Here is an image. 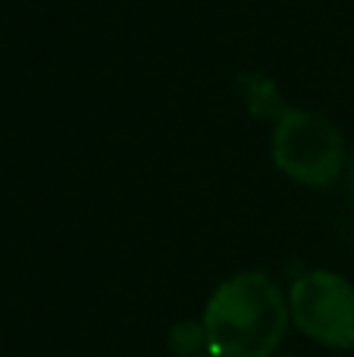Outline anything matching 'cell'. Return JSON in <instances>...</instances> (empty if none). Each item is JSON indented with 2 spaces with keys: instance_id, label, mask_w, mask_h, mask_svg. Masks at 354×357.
Instances as JSON below:
<instances>
[{
  "instance_id": "6da1fadb",
  "label": "cell",
  "mask_w": 354,
  "mask_h": 357,
  "mask_svg": "<svg viewBox=\"0 0 354 357\" xmlns=\"http://www.w3.org/2000/svg\"><path fill=\"white\" fill-rule=\"evenodd\" d=\"M288 301L267 273H236L207 298L201 326L213 357H273L288 326Z\"/></svg>"
},
{
  "instance_id": "7a4b0ae2",
  "label": "cell",
  "mask_w": 354,
  "mask_h": 357,
  "mask_svg": "<svg viewBox=\"0 0 354 357\" xmlns=\"http://www.w3.org/2000/svg\"><path fill=\"white\" fill-rule=\"evenodd\" d=\"M273 163L292 182L307 188H330L345 169L342 132L320 113L288 107L273 126Z\"/></svg>"
},
{
  "instance_id": "3957f363",
  "label": "cell",
  "mask_w": 354,
  "mask_h": 357,
  "mask_svg": "<svg viewBox=\"0 0 354 357\" xmlns=\"http://www.w3.org/2000/svg\"><path fill=\"white\" fill-rule=\"evenodd\" d=\"M288 314L295 326L320 345H354V285L339 273L314 270L295 279Z\"/></svg>"
},
{
  "instance_id": "277c9868",
  "label": "cell",
  "mask_w": 354,
  "mask_h": 357,
  "mask_svg": "<svg viewBox=\"0 0 354 357\" xmlns=\"http://www.w3.org/2000/svg\"><path fill=\"white\" fill-rule=\"evenodd\" d=\"M236 88H238V94H242V100L248 104V110L257 113V116H270V119L276 123V119H279L282 113L288 110V107L282 104V98H279V91H276V85L267 79V75H261V73H245V75H238Z\"/></svg>"
},
{
  "instance_id": "5b68a950",
  "label": "cell",
  "mask_w": 354,
  "mask_h": 357,
  "mask_svg": "<svg viewBox=\"0 0 354 357\" xmlns=\"http://www.w3.org/2000/svg\"><path fill=\"white\" fill-rule=\"evenodd\" d=\"M173 345L182 357H192V354H201V348L207 351V335H204V326L201 323H182V326L173 329Z\"/></svg>"
},
{
  "instance_id": "8992f818",
  "label": "cell",
  "mask_w": 354,
  "mask_h": 357,
  "mask_svg": "<svg viewBox=\"0 0 354 357\" xmlns=\"http://www.w3.org/2000/svg\"><path fill=\"white\" fill-rule=\"evenodd\" d=\"M351 191H354V160H351Z\"/></svg>"
},
{
  "instance_id": "52a82bcc",
  "label": "cell",
  "mask_w": 354,
  "mask_h": 357,
  "mask_svg": "<svg viewBox=\"0 0 354 357\" xmlns=\"http://www.w3.org/2000/svg\"><path fill=\"white\" fill-rule=\"evenodd\" d=\"M192 357H213V354H192Z\"/></svg>"
},
{
  "instance_id": "ba28073f",
  "label": "cell",
  "mask_w": 354,
  "mask_h": 357,
  "mask_svg": "<svg viewBox=\"0 0 354 357\" xmlns=\"http://www.w3.org/2000/svg\"><path fill=\"white\" fill-rule=\"evenodd\" d=\"M276 357H292V354H276Z\"/></svg>"
}]
</instances>
